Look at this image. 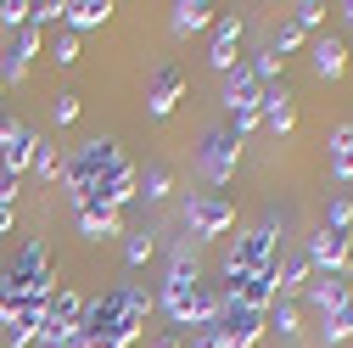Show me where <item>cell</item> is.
<instances>
[{
	"label": "cell",
	"instance_id": "34",
	"mask_svg": "<svg viewBox=\"0 0 353 348\" xmlns=\"http://www.w3.org/2000/svg\"><path fill=\"white\" fill-rule=\"evenodd\" d=\"M0 208H17V180H6V174H0Z\"/></svg>",
	"mask_w": 353,
	"mask_h": 348
},
{
	"label": "cell",
	"instance_id": "24",
	"mask_svg": "<svg viewBox=\"0 0 353 348\" xmlns=\"http://www.w3.org/2000/svg\"><path fill=\"white\" fill-rule=\"evenodd\" d=\"M263 331H281V337H297V303L275 298V309L263 315Z\"/></svg>",
	"mask_w": 353,
	"mask_h": 348
},
{
	"label": "cell",
	"instance_id": "40",
	"mask_svg": "<svg viewBox=\"0 0 353 348\" xmlns=\"http://www.w3.org/2000/svg\"><path fill=\"white\" fill-rule=\"evenodd\" d=\"M347 348H353V342H347Z\"/></svg>",
	"mask_w": 353,
	"mask_h": 348
},
{
	"label": "cell",
	"instance_id": "17",
	"mask_svg": "<svg viewBox=\"0 0 353 348\" xmlns=\"http://www.w3.org/2000/svg\"><path fill=\"white\" fill-rule=\"evenodd\" d=\"M112 17V0H62V23L68 28H101Z\"/></svg>",
	"mask_w": 353,
	"mask_h": 348
},
{
	"label": "cell",
	"instance_id": "29",
	"mask_svg": "<svg viewBox=\"0 0 353 348\" xmlns=\"http://www.w3.org/2000/svg\"><path fill=\"white\" fill-rule=\"evenodd\" d=\"M297 46H303V28H297V23H281V34H275V46H270V51L286 57V51H297Z\"/></svg>",
	"mask_w": 353,
	"mask_h": 348
},
{
	"label": "cell",
	"instance_id": "21",
	"mask_svg": "<svg viewBox=\"0 0 353 348\" xmlns=\"http://www.w3.org/2000/svg\"><path fill=\"white\" fill-rule=\"evenodd\" d=\"M320 337H325V348H336V342H353V298L342 303V309H331V315H325Z\"/></svg>",
	"mask_w": 353,
	"mask_h": 348
},
{
	"label": "cell",
	"instance_id": "28",
	"mask_svg": "<svg viewBox=\"0 0 353 348\" xmlns=\"http://www.w3.org/2000/svg\"><path fill=\"white\" fill-rule=\"evenodd\" d=\"M28 17H34V6H28V0H0V23H6V28L28 23Z\"/></svg>",
	"mask_w": 353,
	"mask_h": 348
},
{
	"label": "cell",
	"instance_id": "11",
	"mask_svg": "<svg viewBox=\"0 0 353 348\" xmlns=\"http://www.w3.org/2000/svg\"><path fill=\"white\" fill-rule=\"evenodd\" d=\"M258 90H263V84L252 79L247 62H236V68L225 73V107H230V113H258Z\"/></svg>",
	"mask_w": 353,
	"mask_h": 348
},
{
	"label": "cell",
	"instance_id": "38",
	"mask_svg": "<svg viewBox=\"0 0 353 348\" xmlns=\"http://www.w3.org/2000/svg\"><path fill=\"white\" fill-rule=\"evenodd\" d=\"M0 141H6V118H0Z\"/></svg>",
	"mask_w": 353,
	"mask_h": 348
},
{
	"label": "cell",
	"instance_id": "15",
	"mask_svg": "<svg viewBox=\"0 0 353 348\" xmlns=\"http://www.w3.org/2000/svg\"><path fill=\"white\" fill-rule=\"evenodd\" d=\"M39 46H46V28H34V23H28V34L17 39V57H0V79H12V84H17V79L28 73V62L39 57Z\"/></svg>",
	"mask_w": 353,
	"mask_h": 348
},
{
	"label": "cell",
	"instance_id": "23",
	"mask_svg": "<svg viewBox=\"0 0 353 348\" xmlns=\"http://www.w3.org/2000/svg\"><path fill=\"white\" fill-rule=\"evenodd\" d=\"M152 253H157V236H152V231H123V264H129V270H141Z\"/></svg>",
	"mask_w": 353,
	"mask_h": 348
},
{
	"label": "cell",
	"instance_id": "18",
	"mask_svg": "<svg viewBox=\"0 0 353 348\" xmlns=\"http://www.w3.org/2000/svg\"><path fill=\"white\" fill-rule=\"evenodd\" d=\"M213 23V6H208V0H180V6H168V28L174 34H196V28H208Z\"/></svg>",
	"mask_w": 353,
	"mask_h": 348
},
{
	"label": "cell",
	"instance_id": "22",
	"mask_svg": "<svg viewBox=\"0 0 353 348\" xmlns=\"http://www.w3.org/2000/svg\"><path fill=\"white\" fill-rule=\"evenodd\" d=\"M135 180H141V197H146V202H163V197L174 191L168 163H146V174H135Z\"/></svg>",
	"mask_w": 353,
	"mask_h": 348
},
{
	"label": "cell",
	"instance_id": "19",
	"mask_svg": "<svg viewBox=\"0 0 353 348\" xmlns=\"http://www.w3.org/2000/svg\"><path fill=\"white\" fill-rule=\"evenodd\" d=\"M325 163H331V174H336V180H353V124H336V129H331Z\"/></svg>",
	"mask_w": 353,
	"mask_h": 348
},
{
	"label": "cell",
	"instance_id": "16",
	"mask_svg": "<svg viewBox=\"0 0 353 348\" xmlns=\"http://www.w3.org/2000/svg\"><path fill=\"white\" fill-rule=\"evenodd\" d=\"M303 292H308V303H314V309H320V315H331V309H342V303L353 298L342 276H314V281H308Z\"/></svg>",
	"mask_w": 353,
	"mask_h": 348
},
{
	"label": "cell",
	"instance_id": "27",
	"mask_svg": "<svg viewBox=\"0 0 353 348\" xmlns=\"http://www.w3.org/2000/svg\"><path fill=\"white\" fill-rule=\"evenodd\" d=\"M325 225L342 231V236L353 231V197H331V220H325Z\"/></svg>",
	"mask_w": 353,
	"mask_h": 348
},
{
	"label": "cell",
	"instance_id": "31",
	"mask_svg": "<svg viewBox=\"0 0 353 348\" xmlns=\"http://www.w3.org/2000/svg\"><path fill=\"white\" fill-rule=\"evenodd\" d=\"M34 28H46V23H62V0H46V6H34V17H28Z\"/></svg>",
	"mask_w": 353,
	"mask_h": 348
},
{
	"label": "cell",
	"instance_id": "20",
	"mask_svg": "<svg viewBox=\"0 0 353 348\" xmlns=\"http://www.w3.org/2000/svg\"><path fill=\"white\" fill-rule=\"evenodd\" d=\"M314 73H320V79H342V73H347V46H342L336 34L314 39Z\"/></svg>",
	"mask_w": 353,
	"mask_h": 348
},
{
	"label": "cell",
	"instance_id": "6",
	"mask_svg": "<svg viewBox=\"0 0 353 348\" xmlns=\"http://www.w3.org/2000/svg\"><path fill=\"white\" fill-rule=\"evenodd\" d=\"M219 331H225L219 348H252L263 337V315L258 309H241L236 298H225V303H219Z\"/></svg>",
	"mask_w": 353,
	"mask_h": 348
},
{
	"label": "cell",
	"instance_id": "25",
	"mask_svg": "<svg viewBox=\"0 0 353 348\" xmlns=\"http://www.w3.org/2000/svg\"><path fill=\"white\" fill-rule=\"evenodd\" d=\"M292 23L308 34V28H320L325 23V6H320V0H297V6H292Z\"/></svg>",
	"mask_w": 353,
	"mask_h": 348
},
{
	"label": "cell",
	"instance_id": "7",
	"mask_svg": "<svg viewBox=\"0 0 353 348\" xmlns=\"http://www.w3.org/2000/svg\"><path fill=\"white\" fill-rule=\"evenodd\" d=\"M34 152H39V135L28 124H6V141H0V174H6V180H17L23 168H34Z\"/></svg>",
	"mask_w": 353,
	"mask_h": 348
},
{
	"label": "cell",
	"instance_id": "2",
	"mask_svg": "<svg viewBox=\"0 0 353 348\" xmlns=\"http://www.w3.org/2000/svg\"><path fill=\"white\" fill-rule=\"evenodd\" d=\"M275 264H281V231L258 225V231L236 236V247L225 258V276H252V270H275Z\"/></svg>",
	"mask_w": 353,
	"mask_h": 348
},
{
	"label": "cell",
	"instance_id": "33",
	"mask_svg": "<svg viewBox=\"0 0 353 348\" xmlns=\"http://www.w3.org/2000/svg\"><path fill=\"white\" fill-rule=\"evenodd\" d=\"M51 113H57V124H73V118H79V96H57Z\"/></svg>",
	"mask_w": 353,
	"mask_h": 348
},
{
	"label": "cell",
	"instance_id": "12",
	"mask_svg": "<svg viewBox=\"0 0 353 348\" xmlns=\"http://www.w3.org/2000/svg\"><path fill=\"white\" fill-rule=\"evenodd\" d=\"M73 220H79V236H90V242L123 236V213H112V208H73Z\"/></svg>",
	"mask_w": 353,
	"mask_h": 348
},
{
	"label": "cell",
	"instance_id": "8",
	"mask_svg": "<svg viewBox=\"0 0 353 348\" xmlns=\"http://www.w3.org/2000/svg\"><path fill=\"white\" fill-rule=\"evenodd\" d=\"M258 118H263V129H275V135H292L297 107H292V84L286 79H275V84L258 90Z\"/></svg>",
	"mask_w": 353,
	"mask_h": 348
},
{
	"label": "cell",
	"instance_id": "39",
	"mask_svg": "<svg viewBox=\"0 0 353 348\" xmlns=\"http://www.w3.org/2000/svg\"><path fill=\"white\" fill-rule=\"evenodd\" d=\"M0 90H6V79H0Z\"/></svg>",
	"mask_w": 353,
	"mask_h": 348
},
{
	"label": "cell",
	"instance_id": "30",
	"mask_svg": "<svg viewBox=\"0 0 353 348\" xmlns=\"http://www.w3.org/2000/svg\"><path fill=\"white\" fill-rule=\"evenodd\" d=\"M219 342H225V331H219V320H213V326H196L185 348H219Z\"/></svg>",
	"mask_w": 353,
	"mask_h": 348
},
{
	"label": "cell",
	"instance_id": "10",
	"mask_svg": "<svg viewBox=\"0 0 353 348\" xmlns=\"http://www.w3.org/2000/svg\"><path fill=\"white\" fill-rule=\"evenodd\" d=\"M236 46H241V17H213V46H208V62L219 73L236 68Z\"/></svg>",
	"mask_w": 353,
	"mask_h": 348
},
{
	"label": "cell",
	"instance_id": "32",
	"mask_svg": "<svg viewBox=\"0 0 353 348\" xmlns=\"http://www.w3.org/2000/svg\"><path fill=\"white\" fill-rule=\"evenodd\" d=\"M73 62H79V39L62 34V39H57V68H73Z\"/></svg>",
	"mask_w": 353,
	"mask_h": 348
},
{
	"label": "cell",
	"instance_id": "9",
	"mask_svg": "<svg viewBox=\"0 0 353 348\" xmlns=\"http://www.w3.org/2000/svg\"><path fill=\"white\" fill-rule=\"evenodd\" d=\"M180 96H185V73L168 62V68H157L152 90H146V113H152V118H168L174 107H180Z\"/></svg>",
	"mask_w": 353,
	"mask_h": 348
},
{
	"label": "cell",
	"instance_id": "4",
	"mask_svg": "<svg viewBox=\"0 0 353 348\" xmlns=\"http://www.w3.org/2000/svg\"><path fill=\"white\" fill-rule=\"evenodd\" d=\"M303 258H308V270H320V276H342L347 258H353V236L320 225L314 236H308V253H303Z\"/></svg>",
	"mask_w": 353,
	"mask_h": 348
},
{
	"label": "cell",
	"instance_id": "3",
	"mask_svg": "<svg viewBox=\"0 0 353 348\" xmlns=\"http://www.w3.org/2000/svg\"><path fill=\"white\" fill-rule=\"evenodd\" d=\"M236 163H241V141L230 135V129H208L202 146H196V168H202V180H208V186H230Z\"/></svg>",
	"mask_w": 353,
	"mask_h": 348
},
{
	"label": "cell",
	"instance_id": "36",
	"mask_svg": "<svg viewBox=\"0 0 353 348\" xmlns=\"http://www.w3.org/2000/svg\"><path fill=\"white\" fill-rule=\"evenodd\" d=\"M157 348H185V342H180V331H168V337H157Z\"/></svg>",
	"mask_w": 353,
	"mask_h": 348
},
{
	"label": "cell",
	"instance_id": "1",
	"mask_svg": "<svg viewBox=\"0 0 353 348\" xmlns=\"http://www.w3.org/2000/svg\"><path fill=\"white\" fill-rule=\"evenodd\" d=\"M62 180H68V202L73 208H129L141 197V180L129 157L118 152V141H79L73 157H62Z\"/></svg>",
	"mask_w": 353,
	"mask_h": 348
},
{
	"label": "cell",
	"instance_id": "14",
	"mask_svg": "<svg viewBox=\"0 0 353 348\" xmlns=\"http://www.w3.org/2000/svg\"><path fill=\"white\" fill-rule=\"evenodd\" d=\"M308 281H314V270H308V258H303V253H292V258H281V264H275V298L292 303Z\"/></svg>",
	"mask_w": 353,
	"mask_h": 348
},
{
	"label": "cell",
	"instance_id": "35",
	"mask_svg": "<svg viewBox=\"0 0 353 348\" xmlns=\"http://www.w3.org/2000/svg\"><path fill=\"white\" fill-rule=\"evenodd\" d=\"M336 12H342V28L353 34V0H342V6H336Z\"/></svg>",
	"mask_w": 353,
	"mask_h": 348
},
{
	"label": "cell",
	"instance_id": "37",
	"mask_svg": "<svg viewBox=\"0 0 353 348\" xmlns=\"http://www.w3.org/2000/svg\"><path fill=\"white\" fill-rule=\"evenodd\" d=\"M12 231V208H0V236H6Z\"/></svg>",
	"mask_w": 353,
	"mask_h": 348
},
{
	"label": "cell",
	"instance_id": "5",
	"mask_svg": "<svg viewBox=\"0 0 353 348\" xmlns=\"http://www.w3.org/2000/svg\"><path fill=\"white\" fill-rule=\"evenodd\" d=\"M185 225H191V236H225L236 225V208L219 197V191H202V197L185 202Z\"/></svg>",
	"mask_w": 353,
	"mask_h": 348
},
{
	"label": "cell",
	"instance_id": "26",
	"mask_svg": "<svg viewBox=\"0 0 353 348\" xmlns=\"http://www.w3.org/2000/svg\"><path fill=\"white\" fill-rule=\"evenodd\" d=\"M34 174H39V180H57V174H62L57 146H46V141H39V152H34Z\"/></svg>",
	"mask_w": 353,
	"mask_h": 348
},
{
	"label": "cell",
	"instance_id": "13",
	"mask_svg": "<svg viewBox=\"0 0 353 348\" xmlns=\"http://www.w3.org/2000/svg\"><path fill=\"white\" fill-rule=\"evenodd\" d=\"M39 326H46V303H23V309L6 320V331H0V337H6L12 348H28V342L39 337Z\"/></svg>",
	"mask_w": 353,
	"mask_h": 348
}]
</instances>
